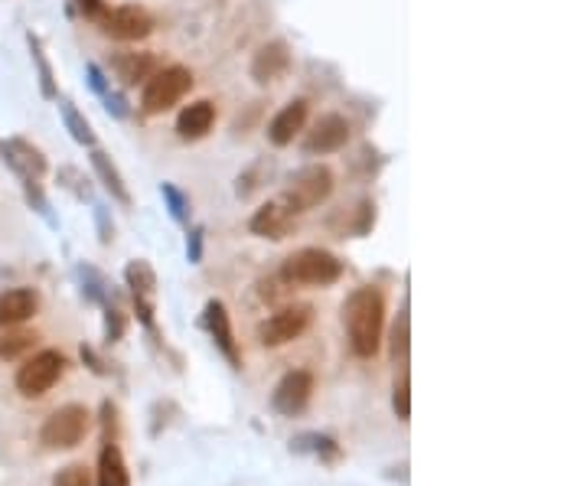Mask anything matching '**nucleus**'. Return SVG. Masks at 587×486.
Segmentation results:
<instances>
[{
    "label": "nucleus",
    "mask_w": 587,
    "mask_h": 486,
    "mask_svg": "<svg viewBox=\"0 0 587 486\" xmlns=\"http://www.w3.org/2000/svg\"><path fill=\"white\" fill-rule=\"evenodd\" d=\"M343 327L349 350L359 359H372L382 346V327H385V297L379 288H356L343 304Z\"/></svg>",
    "instance_id": "obj_1"
},
{
    "label": "nucleus",
    "mask_w": 587,
    "mask_h": 486,
    "mask_svg": "<svg viewBox=\"0 0 587 486\" xmlns=\"http://www.w3.org/2000/svg\"><path fill=\"white\" fill-rule=\"evenodd\" d=\"M343 278V261L327 248H301L287 255L281 265L284 284H301V288H330Z\"/></svg>",
    "instance_id": "obj_2"
},
{
    "label": "nucleus",
    "mask_w": 587,
    "mask_h": 486,
    "mask_svg": "<svg viewBox=\"0 0 587 486\" xmlns=\"http://www.w3.org/2000/svg\"><path fill=\"white\" fill-rule=\"evenodd\" d=\"M333 186H336V177L327 164H310V167H301L291 180H287L281 199L294 209L297 216H301V213H310V209L327 203V199L333 196Z\"/></svg>",
    "instance_id": "obj_3"
},
{
    "label": "nucleus",
    "mask_w": 587,
    "mask_h": 486,
    "mask_svg": "<svg viewBox=\"0 0 587 486\" xmlns=\"http://www.w3.org/2000/svg\"><path fill=\"white\" fill-rule=\"evenodd\" d=\"M193 89V72L186 66H164L144 82L141 108L147 115H164L173 105H180Z\"/></svg>",
    "instance_id": "obj_4"
},
{
    "label": "nucleus",
    "mask_w": 587,
    "mask_h": 486,
    "mask_svg": "<svg viewBox=\"0 0 587 486\" xmlns=\"http://www.w3.org/2000/svg\"><path fill=\"white\" fill-rule=\"evenodd\" d=\"M92 428V415L85 405H62L46 418L40 431V444L46 451H72L85 441V434Z\"/></svg>",
    "instance_id": "obj_5"
},
{
    "label": "nucleus",
    "mask_w": 587,
    "mask_h": 486,
    "mask_svg": "<svg viewBox=\"0 0 587 486\" xmlns=\"http://www.w3.org/2000/svg\"><path fill=\"white\" fill-rule=\"evenodd\" d=\"M310 323H314V307L310 304L281 307V310H274L268 320L258 323V343L268 346V350L284 346V343H294L310 330Z\"/></svg>",
    "instance_id": "obj_6"
},
{
    "label": "nucleus",
    "mask_w": 587,
    "mask_h": 486,
    "mask_svg": "<svg viewBox=\"0 0 587 486\" xmlns=\"http://www.w3.org/2000/svg\"><path fill=\"white\" fill-rule=\"evenodd\" d=\"M62 372H66V356L59 350L36 353L17 369V392L23 398H43L62 379Z\"/></svg>",
    "instance_id": "obj_7"
},
{
    "label": "nucleus",
    "mask_w": 587,
    "mask_h": 486,
    "mask_svg": "<svg viewBox=\"0 0 587 486\" xmlns=\"http://www.w3.org/2000/svg\"><path fill=\"white\" fill-rule=\"evenodd\" d=\"M98 30L118 43H141L154 33V17H151V10L141 4L108 7L105 17L98 20Z\"/></svg>",
    "instance_id": "obj_8"
},
{
    "label": "nucleus",
    "mask_w": 587,
    "mask_h": 486,
    "mask_svg": "<svg viewBox=\"0 0 587 486\" xmlns=\"http://www.w3.org/2000/svg\"><path fill=\"white\" fill-rule=\"evenodd\" d=\"M310 398H314V372L291 369L278 385H274L271 408L278 411V415H284V418H294V415H301V411L310 405Z\"/></svg>",
    "instance_id": "obj_9"
},
{
    "label": "nucleus",
    "mask_w": 587,
    "mask_h": 486,
    "mask_svg": "<svg viewBox=\"0 0 587 486\" xmlns=\"http://www.w3.org/2000/svg\"><path fill=\"white\" fill-rule=\"evenodd\" d=\"M124 284L131 288L137 320H141L144 327L154 333V297H157V274H154V268L147 265L144 258L128 261V268H124Z\"/></svg>",
    "instance_id": "obj_10"
},
{
    "label": "nucleus",
    "mask_w": 587,
    "mask_h": 486,
    "mask_svg": "<svg viewBox=\"0 0 587 486\" xmlns=\"http://www.w3.org/2000/svg\"><path fill=\"white\" fill-rule=\"evenodd\" d=\"M294 226H297V213L284 203L281 196L268 199V203L252 216V222H248V229H252L258 239H268V242L287 239V235L294 232Z\"/></svg>",
    "instance_id": "obj_11"
},
{
    "label": "nucleus",
    "mask_w": 587,
    "mask_h": 486,
    "mask_svg": "<svg viewBox=\"0 0 587 486\" xmlns=\"http://www.w3.org/2000/svg\"><path fill=\"white\" fill-rule=\"evenodd\" d=\"M203 323L212 336V343H216V350L229 359L232 369H242V353H239V340H235V330H232V317L222 301H209L203 307Z\"/></svg>",
    "instance_id": "obj_12"
},
{
    "label": "nucleus",
    "mask_w": 587,
    "mask_h": 486,
    "mask_svg": "<svg viewBox=\"0 0 587 486\" xmlns=\"http://www.w3.org/2000/svg\"><path fill=\"white\" fill-rule=\"evenodd\" d=\"M349 144V121L343 115H323L304 137V154L323 157L336 154Z\"/></svg>",
    "instance_id": "obj_13"
},
{
    "label": "nucleus",
    "mask_w": 587,
    "mask_h": 486,
    "mask_svg": "<svg viewBox=\"0 0 587 486\" xmlns=\"http://www.w3.org/2000/svg\"><path fill=\"white\" fill-rule=\"evenodd\" d=\"M307 118H310V102H307V98H294V102H287L278 115L268 121V141L274 147L294 144V137L307 128Z\"/></svg>",
    "instance_id": "obj_14"
},
{
    "label": "nucleus",
    "mask_w": 587,
    "mask_h": 486,
    "mask_svg": "<svg viewBox=\"0 0 587 486\" xmlns=\"http://www.w3.org/2000/svg\"><path fill=\"white\" fill-rule=\"evenodd\" d=\"M4 160H7L10 170H14L23 183H40L46 177V170H49L46 157L36 151L33 144L20 141V137H14V141H4Z\"/></svg>",
    "instance_id": "obj_15"
},
{
    "label": "nucleus",
    "mask_w": 587,
    "mask_h": 486,
    "mask_svg": "<svg viewBox=\"0 0 587 486\" xmlns=\"http://www.w3.org/2000/svg\"><path fill=\"white\" fill-rule=\"evenodd\" d=\"M287 69H291V46H287L284 40L265 43L252 59V79L258 85L278 82L281 76H287Z\"/></svg>",
    "instance_id": "obj_16"
},
{
    "label": "nucleus",
    "mask_w": 587,
    "mask_h": 486,
    "mask_svg": "<svg viewBox=\"0 0 587 486\" xmlns=\"http://www.w3.org/2000/svg\"><path fill=\"white\" fill-rule=\"evenodd\" d=\"M157 69H160V59L154 53H131V49H124V53L111 56V72H115L121 85H128V89L131 85H144Z\"/></svg>",
    "instance_id": "obj_17"
},
{
    "label": "nucleus",
    "mask_w": 587,
    "mask_h": 486,
    "mask_svg": "<svg viewBox=\"0 0 587 486\" xmlns=\"http://www.w3.org/2000/svg\"><path fill=\"white\" fill-rule=\"evenodd\" d=\"M40 310V294L33 288H14L0 294V327H20Z\"/></svg>",
    "instance_id": "obj_18"
},
{
    "label": "nucleus",
    "mask_w": 587,
    "mask_h": 486,
    "mask_svg": "<svg viewBox=\"0 0 587 486\" xmlns=\"http://www.w3.org/2000/svg\"><path fill=\"white\" fill-rule=\"evenodd\" d=\"M212 124H216V105L206 102V98H199V102L186 105L177 118V134L183 141H203V137L212 131Z\"/></svg>",
    "instance_id": "obj_19"
},
{
    "label": "nucleus",
    "mask_w": 587,
    "mask_h": 486,
    "mask_svg": "<svg viewBox=\"0 0 587 486\" xmlns=\"http://www.w3.org/2000/svg\"><path fill=\"white\" fill-rule=\"evenodd\" d=\"M89 160H92V170H95L98 183H102L105 190L111 193V199H118L121 206H131V190H128V183H124L121 170L115 167V160H111L102 147H92Z\"/></svg>",
    "instance_id": "obj_20"
},
{
    "label": "nucleus",
    "mask_w": 587,
    "mask_h": 486,
    "mask_svg": "<svg viewBox=\"0 0 587 486\" xmlns=\"http://www.w3.org/2000/svg\"><path fill=\"white\" fill-rule=\"evenodd\" d=\"M95 486H131V470L124 464V454L115 441H108L98 454V477Z\"/></svg>",
    "instance_id": "obj_21"
},
{
    "label": "nucleus",
    "mask_w": 587,
    "mask_h": 486,
    "mask_svg": "<svg viewBox=\"0 0 587 486\" xmlns=\"http://www.w3.org/2000/svg\"><path fill=\"white\" fill-rule=\"evenodd\" d=\"M291 451H294V454L320 457L323 464H336V460L343 457L340 444H336V441L330 438V434H317V431H310V434H301V438H294V441H291Z\"/></svg>",
    "instance_id": "obj_22"
},
{
    "label": "nucleus",
    "mask_w": 587,
    "mask_h": 486,
    "mask_svg": "<svg viewBox=\"0 0 587 486\" xmlns=\"http://www.w3.org/2000/svg\"><path fill=\"white\" fill-rule=\"evenodd\" d=\"M59 111H62V121H66V128H69V134L76 137L79 144H85V147H95V131H92V124L82 118V111L69 102V98H62L59 102Z\"/></svg>",
    "instance_id": "obj_23"
},
{
    "label": "nucleus",
    "mask_w": 587,
    "mask_h": 486,
    "mask_svg": "<svg viewBox=\"0 0 587 486\" xmlns=\"http://www.w3.org/2000/svg\"><path fill=\"white\" fill-rule=\"evenodd\" d=\"M27 43H30V53H33V62H36V72H40V92L43 98H56V76H53V66H49V59L43 53V43H40V36H27Z\"/></svg>",
    "instance_id": "obj_24"
},
{
    "label": "nucleus",
    "mask_w": 587,
    "mask_h": 486,
    "mask_svg": "<svg viewBox=\"0 0 587 486\" xmlns=\"http://www.w3.org/2000/svg\"><path fill=\"white\" fill-rule=\"evenodd\" d=\"M160 196H164L170 216L177 219L180 226H186V222H190V196H186L180 186H173V183H160Z\"/></svg>",
    "instance_id": "obj_25"
},
{
    "label": "nucleus",
    "mask_w": 587,
    "mask_h": 486,
    "mask_svg": "<svg viewBox=\"0 0 587 486\" xmlns=\"http://www.w3.org/2000/svg\"><path fill=\"white\" fill-rule=\"evenodd\" d=\"M408 343H411V317H408V307L398 314L395 320V327H392V343H389V353L392 359L398 363V359H405L408 356Z\"/></svg>",
    "instance_id": "obj_26"
},
{
    "label": "nucleus",
    "mask_w": 587,
    "mask_h": 486,
    "mask_svg": "<svg viewBox=\"0 0 587 486\" xmlns=\"http://www.w3.org/2000/svg\"><path fill=\"white\" fill-rule=\"evenodd\" d=\"M36 343V333H4L0 336V359H17Z\"/></svg>",
    "instance_id": "obj_27"
},
{
    "label": "nucleus",
    "mask_w": 587,
    "mask_h": 486,
    "mask_svg": "<svg viewBox=\"0 0 587 486\" xmlns=\"http://www.w3.org/2000/svg\"><path fill=\"white\" fill-rule=\"evenodd\" d=\"M124 327H128V317L118 304L105 301V343H118L124 336Z\"/></svg>",
    "instance_id": "obj_28"
},
{
    "label": "nucleus",
    "mask_w": 587,
    "mask_h": 486,
    "mask_svg": "<svg viewBox=\"0 0 587 486\" xmlns=\"http://www.w3.org/2000/svg\"><path fill=\"white\" fill-rule=\"evenodd\" d=\"M53 486H95V480H92V470L85 464H69L53 477Z\"/></svg>",
    "instance_id": "obj_29"
},
{
    "label": "nucleus",
    "mask_w": 587,
    "mask_h": 486,
    "mask_svg": "<svg viewBox=\"0 0 587 486\" xmlns=\"http://www.w3.org/2000/svg\"><path fill=\"white\" fill-rule=\"evenodd\" d=\"M79 278L85 284L82 291H85V297H89V301H98V304L108 301V284H105V278L95 268H79Z\"/></svg>",
    "instance_id": "obj_30"
},
{
    "label": "nucleus",
    "mask_w": 587,
    "mask_h": 486,
    "mask_svg": "<svg viewBox=\"0 0 587 486\" xmlns=\"http://www.w3.org/2000/svg\"><path fill=\"white\" fill-rule=\"evenodd\" d=\"M392 408H395V415L408 421L411 418V382L408 376H402V382L395 385V392H392Z\"/></svg>",
    "instance_id": "obj_31"
},
{
    "label": "nucleus",
    "mask_w": 587,
    "mask_h": 486,
    "mask_svg": "<svg viewBox=\"0 0 587 486\" xmlns=\"http://www.w3.org/2000/svg\"><path fill=\"white\" fill-rule=\"evenodd\" d=\"M59 177H66V180H72V183H66V186H72L76 190V196L79 199H92V186H89V177H82L79 170H72V167H66L59 173Z\"/></svg>",
    "instance_id": "obj_32"
},
{
    "label": "nucleus",
    "mask_w": 587,
    "mask_h": 486,
    "mask_svg": "<svg viewBox=\"0 0 587 486\" xmlns=\"http://www.w3.org/2000/svg\"><path fill=\"white\" fill-rule=\"evenodd\" d=\"M76 7L82 10V17H85V20H92V23L102 20V17H105V10H108L105 0H76Z\"/></svg>",
    "instance_id": "obj_33"
},
{
    "label": "nucleus",
    "mask_w": 587,
    "mask_h": 486,
    "mask_svg": "<svg viewBox=\"0 0 587 486\" xmlns=\"http://www.w3.org/2000/svg\"><path fill=\"white\" fill-rule=\"evenodd\" d=\"M85 76H89V85H92V89H95L98 95H102V98L111 92V85H108V79H105V72L98 69L95 62H89V66H85Z\"/></svg>",
    "instance_id": "obj_34"
},
{
    "label": "nucleus",
    "mask_w": 587,
    "mask_h": 486,
    "mask_svg": "<svg viewBox=\"0 0 587 486\" xmlns=\"http://www.w3.org/2000/svg\"><path fill=\"white\" fill-rule=\"evenodd\" d=\"M186 255H190L193 265L203 261V229H193L190 232V242H186Z\"/></svg>",
    "instance_id": "obj_35"
},
{
    "label": "nucleus",
    "mask_w": 587,
    "mask_h": 486,
    "mask_svg": "<svg viewBox=\"0 0 587 486\" xmlns=\"http://www.w3.org/2000/svg\"><path fill=\"white\" fill-rule=\"evenodd\" d=\"M105 108H108V115L128 118V102H124V95H118V92H108L105 95Z\"/></svg>",
    "instance_id": "obj_36"
},
{
    "label": "nucleus",
    "mask_w": 587,
    "mask_h": 486,
    "mask_svg": "<svg viewBox=\"0 0 587 486\" xmlns=\"http://www.w3.org/2000/svg\"><path fill=\"white\" fill-rule=\"evenodd\" d=\"M95 216H98V229H102V242L108 245L111 239H115V226H108V213H105V206H95Z\"/></svg>",
    "instance_id": "obj_37"
}]
</instances>
